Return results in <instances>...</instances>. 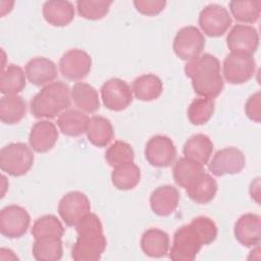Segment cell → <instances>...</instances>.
Here are the masks:
<instances>
[{"label":"cell","instance_id":"1","mask_svg":"<svg viewBox=\"0 0 261 261\" xmlns=\"http://www.w3.org/2000/svg\"><path fill=\"white\" fill-rule=\"evenodd\" d=\"M185 73L192 80L194 92L201 97L213 99L223 90L220 62L212 54L204 53L185 65Z\"/></svg>","mask_w":261,"mask_h":261},{"label":"cell","instance_id":"2","mask_svg":"<svg viewBox=\"0 0 261 261\" xmlns=\"http://www.w3.org/2000/svg\"><path fill=\"white\" fill-rule=\"evenodd\" d=\"M70 89L61 82L44 86L31 100L30 110L36 118H54L70 106Z\"/></svg>","mask_w":261,"mask_h":261},{"label":"cell","instance_id":"3","mask_svg":"<svg viewBox=\"0 0 261 261\" xmlns=\"http://www.w3.org/2000/svg\"><path fill=\"white\" fill-rule=\"evenodd\" d=\"M34 153L24 143H10L0 150V168L11 176L24 175L34 164Z\"/></svg>","mask_w":261,"mask_h":261},{"label":"cell","instance_id":"4","mask_svg":"<svg viewBox=\"0 0 261 261\" xmlns=\"http://www.w3.org/2000/svg\"><path fill=\"white\" fill-rule=\"evenodd\" d=\"M202 246L199 237L190 223L182 225L173 234L169 258L173 261H193Z\"/></svg>","mask_w":261,"mask_h":261},{"label":"cell","instance_id":"5","mask_svg":"<svg viewBox=\"0 0 261 261\" xmlns=\"http://www.w3.org/2000/svg\"><path fill=\"white\" fill-rule=\"evenodd\" d=\"M256 69V62L252 55L230 52L223 60V75L226 82L240 85L250 81Z\"/></svg>","mask_w":261,"mask_h":261},{"label":"cell","instance_id":"6","mask_svg":"<svg viewBox=\"0 0 261 261\" xmlns=\"http://www.w3.org/2000/svg\"><path fill=\"white\" fill-rule=\"evenodd\" d=\"M107 241L103 231H89L77 234L71 248V258L75 261L99 260L106 249Z\"/></svg>","mask_w":261,"mask_h":261},{"label":"cell","instance_id":"7","mask_svg":"<svg viewBox=\"0 0 261 261\" xmlns=\"http://www.w3.org/2000/svg\"><path fill=\"white\" fill-rule=\"evenodd\" d=\"M173 51L182 60L190 61L198 57L205 47V38L194 25L180 29L173 40Z\"/></svg>","mask_w":261,"mask_h":261},{"label":"cell","instance_id":"8","mask_svg":"<svg viewBox=\"0 0 261 261\" xmlns=\"http://www.w3.org/2000/svg\"><path fill=\"white\" fill-rule=\"evenodd\" d=\"M198 21L201 30L209 37L222 36L232 22L228 10L218 4L205 6L200 11Z\"/></svg>","mask_w":261,"mask_h":261},{"label":"cell","instance_id":"9","mask_svg":"<svg viewBox=\"0 0 261 261\" xmlns=\"http://www.w3.org/2000/svg\"><path fill=\"white\" fill-rule=\"evenodd\" d=\"M31 222L29 212L21 206L8 205L0 211V232L9 239L22 237Z\"/></svg>","mask_w":261,"mask_h":261},{"label":"cell","instance_id":"10","mask_svg":"<svg viewBox=\"0 0 261 261\" xmlns=\"http://www.w3.org/2000/svg\"><path fill=\"white\" fill-rule=\"evenodd\" d=\"M176 157V148L172 140L163 135L153 136L146 144L145 158L155 167H168Z\"/></svg>","mask_w":261,"mask_h":261},{"label":"cell","instance_id":"11","mask_svg":"<svg viewBox=\"0 0 261 261\" xmlns=\"http://www.w3.org/2000/svg\"><path fill=\"white\" fill-rule=\"evenodd\" d=\"M101 98L103 104L109 110L121 111L132 103L133 91L125 81L113 77L102 85Z\"/></svg>","mask_w":261,"mask_h":261},{"label":"cell","instance_id":"12","mask_svg":"<svg viewBox=\"0 0 261 261\" xmlns=\"http://www.w3.org/2000/svg\"><path fill=\"white\" fill-rule=\"evenodd\" d=\"M58 65L63 77L69 81H80L90 73L92 58L82 49H70L61 56Z\"/></svg>","mask_w":261,"mask_h":261},{"label":"cell","instance_id":"13","mask_svg":"<svg viewBox=\"0 0 261 261\" xmlns=\"http://www.w3.org/2000/svg\"><path fill=\"white\" fill-rule=\"evenodd\" d=\"M89 212H91L90 200L84 193L79 191L65 194L58 204V213L67 226H75Z\"/></svg>","mask_w":261,"mask_h":261},{"label":"cell","instance_id":"14","mask_svg":"<svg viewBox=\"0 0 261 261\" xmlns=\"http://www.w3.org/2000/svg\"><path fill=\"white\" fill-rule=\"evenodd\" d=\"M246 165L244 153L236 147H226L215 153L209 163V170L215 176L236 174L241 172Z\"/></svg>","mask_w":261,"mask_h":261},{"label":"cell","instance_id":"15","mask_svg":"<svg viewBox=\"0 0 261 261\" xmlns=\"http://www.w3.org/2000/svg\"><path fill=\"white\" fill-rule=\"evenodd\" d=\"M226 45L230 52L253 55L259 46L258 32L252 25L236 24L226 36Z\"/></svg>","mask_w":261,"mask_h":261},{"label":"cell","instance_id":"16","mask_svg":"<svg viewBox=\"0 0 261 261\" xmlns=\"http://www.w3.org/2000/svg\"><path fill=\"white\" fill-rule=\"evenodd\" d=\"M236 240L244 247L258 246L261 239V218L258 214L246 213L236 222L233 227Z\"/></svg>","mask_w":261,"mask_h":261},{"label":"cell","instance_id":"17","mask_svg":"<svg viewBox=\"0 0 261 261\" xmlns=\"http://www.w3.org/2000/svg\"><path fill=\"white\" fill-rule=\"evenodd\" d=\"M58 140V130L56 125L49 120H40L36 122L30 132L29 143L31 148L38 153L50 151Z\"/></svg>","mask_w":261,"mask_h":261},{"label":"cell","instance_id":"18","mask_svg":"<svg viewBox=\"0 0 261 261\" xmlns=\"http://www.w3.org/2000/svg\"><path fill=\"white\" fill-rule=\"evenodd\" d=\"M56 64L46 57H35L25 64V75L28 81L37 87H44L57 77Z\"/></svg>","mask_w":261,"mask_h":261},{"label":"cell","instance_id":"19","mask_svg":"<svg viewBox=\"0 0 261 261\" xmlns=\"http://www.w3.org/2000/svg\"><path fill=\"white\" fill-rule=\"evenodd\" d=\"M179 193L176 188L170 185L157 187L150 196L152 211L158 216H168L177 208Z\"/></svg>","mask_w":261,"mask_h":261},{"label":"cell","instance_id":"20","mask_svg":"<svg viewBox=\"0 0 261 261\" xmlns=\"http://www.w3.org/2000/svg\"><path fill=\"white\" fill-rule=\"evenodd\" d=\"M182 152L186 158L204 166L212 155L213 143L208 136L197 134L186 141Z\"/></svg>","mask_w":261,"mask_h":261},{"label":"cell","instance_id":"21","mask_svg":"<svg viewBox=\"0 0 261 261\" xmlns=\"http://www.w3.org/2000/svg\"><path fill=\"white\" fill-rule=\"evenodd\" d=\"M43 16L45 20L54 27H65L74 17V7L69 1L51 0L43 4Z\"/></svg>","mask_w":261,"mask_h":261},{"label":"cell","instance_id":"22","mask_svg":"<svg viewBox=\"0 0 261 261\" xmlns=\"http://www.w3.org/2000/svg\"><path fill=\"white\" fill-rule=\"evenodd\" d=\"M169 244V236L159 228H149L141 238L143 252L152 258L164 257L168 253Z\"/></svg>","mask_w":261,"mask_h":261},{"label":"cell","instance_id":"23","mask_svg":"<svg viewBox=\"0 0 261 261\" xmlns=\"http://www.w3.org/2000/svg\"><path fill=\"white\" fill-rule=\"evenodd\" d=\"M70 96L75 106L84 112L94 113L100 108L97 90L87 83H75L70 89Z\"/></svg>","mask_w":261,"mask_h":261},{"label":"cell","instance_id":"24","mask_svg":"<svg viewBox=\"0 0 261 261\" xmlns=\"http://www.w3.org/2000/svg\"><path fill=\"white\" fill-rule=\"evenodd\" d=\"M86 134L89 142L96 147L107 146L114 137L112 123L108 118L100 115L89 118Z\"/></svg>","mask_w":261,"mask_h":261},{"label":"cell","instance_id":"25","mask_svg":"<svg viewBox=\"0 0 261 261\" xmlns=\"http://www.w3.org/2000/svg\"><path fill=\"white\" fill-rule=\"evenodd\" d=\"M89 117L81 110L66 109L58 115L57 125L60 132L68 137H79L86 133Z\"/></svg>","mask_w":261,"mask_h":261},{"label":"cell","instance_id":"26","mask_svg":"<svg viewBox=\"0 0 261 261\" xmlns=\"http://www.w3.org/2000/svg\"><path fill=\"white\" fill-rule=\"evenodd\" d=\"M132 91L136 98L141 101H153L162 94L163 84L160 77L155 74H142L133 82Z\"/></svg>","mask_w":261,"mask_h":261},{"label":"cell","instance_id":"27","mask_svg":"<svg viewBox=\"0 0 261 261\" xmlns=\"http://www.w3.org/2000/svg\"><path fill=\"white\" fill-rule=\"evenodd\" d=\"M191 200L198 204H207L211 202L217 192V182L207 172H203L188 189H186Z\"/></svg>","mask_w":261,"mask_h":261},{"label":"cell","instance_id":"28","mask_svg":"<svg viewBox=\"0 0 261 261\" xmlns=\"http://www.w3.org/2000/svg\"><path fill=\"white\" fill-rule=\"evenodd\" d=\"M25 113L27 104L19 95H4L0 99V119L3 123H17L25 116Z\"/></svg>","mask_w":261,"mask_h":261},{"label":"cell","instance_id":"29","mask_svg":"<svg viewBox=\"0 0 261 261\" xmlns=\"http://www.w3.org/2000/svg\"><path fill=\"white\" fill-rule=\"evenodd\" d=\"M204 171V167L201 164L182 157L174 163L172 176L177 186L188 189Z\"/></svg>","mask_w":261,"mask_h":261},{"label":"cell","instance_id":"30","mask_svg":"<svg viewBox=\"0 0 261 261\" xmlns=\"http://www.w3.org/2000/svg\"><path fill=\"white\" fill-rule=\"evenodd\" d=\"M25 71L15 64H9L0 75V92L3 95H14L25 88Z\"/></svg>","mask_w":261,"mask_h":261},{"label":"cell","instance_id":"31","mask_svg":"<svg viewBox=\"0 0 261 261\" xmlns=\"http://www.w3.org/2000/svg\"><path fill=\"white\" fill-rule=\"evenodd\" d=\"M61 238L36 239L33 245V256L38 261H58L62 258Z\"/></svg>","mask_w":261,"mask_h":261},{"label":"cell","instance_id":"32","mask_svg":"<svg viewBox=\"0 0 261 261\" xmlns=\"http://www.w3.org/2000/svg\"><path fill=\"white\" fill-rule=\"evenodd\" d=\"M140 179V168L134 162L114 167L111 172V181L113 186L120 191L133 190L138 186Z\"/></svg>","mask_w":261,"mask_h":261},{"label":"cell","instance_id":"33","mask_svg":"<svg viewBox=\"0 0 261 261\" xmlns=\"http://www.w3.org/2000/svg\"><path fill=\"white\" fill-rule=\"evenodd\" d=\"M229 10L232 16L240 22L254 23L261 13V1L259 0H232L229 2Z\"/></svg>","mask_w":261,"mask_h":261},{"label":"cell","instance_id":"34","mask_svg":"<svg viewBox=\"0 0 261 261\" xmlns=\"http://www.w3.org/2000/svg\"><path fill=\"white\" fill-rule=\"evenodd\" d=\"M63 233V225L59 219L52 214L37 218L32 227V234L35 240L41 238H62Z\"/></svg>","mask_w":261,"mask_h":261},{"label":"cell","instance_id":"35","mask_svg":"<svg viewBox=\"0 0 261 261\" xmlns=\"http://www.w3.org/2000/svg\"><path fill=\"white\" fill-rule=\"evenodd\" d=\"M215 110L213 99L200 97L192 101L188 108V118L194 125H202L209 121Z\"/></svg>","mask_w":261,"mask_h":261},{"label":"cell","instance_id":"36","mask_svg":"<svg viewBox=\"0 0 261 261\" xmlns=\"http://www.w3.org/2000/svg\"><path fill=\"white\" fill-rule=\"evenodd\" d=\"M105 159L107 163L114 168L123 164L133 163L135 159V152L128 143L117 140L107 148L105 152Z\"/></svg>","mask_w":261,"mask_h":261},{"label":"cell","instance_id":"37","mask_svg":"<svg viewBox=\"0 0 261 261\" xmlns=\"http://www.w3.org/2000/svg\"><path fill=\"white\" fill-rule=\"evenodd\" d=\"M112 1L109 0H79L76 9L79 14L89 20L103 18L109 11Z\"/></svg>","mask_w":261,"mask_h":261},{"label":"cell","instance_id":"38","mask_svg":"<svg viewBox=\"0 0 261 261\" xmlns=\"http://www.w3.org/2000/svg\"><path fill=\"white\" fill-rule=\"evenodd\" d=\"M190 225L199 237L203 246L209 245L215 241L218 229L215 222L211 218L206 216H198L190 222Z\"/></svg>","mask_w":261,"mask_h":261},{"label":"cell","instance_id":"39","mask_svg":"<svg viewBox=\"0 0 261 261\" xmlns=\"http://www.w3.org/2000/svg\"><path fill=\"white\" fill-rule=\"evenodd\" d=\"M134 5L136 9L144 15H156L160 13L165 5L164 0H135Z\"/></svg>","mask_w":261,"mask_h":261},{"label":"cell","instance_id":"40","mask_svg":"<svg viewBox=\"0 0 261 261\" xmlns=\"http://www.w3.org/2000/svg\"><path fill=\"white\" fill-rule=\"evenodd\" d=\"M245 112L251 120L260 122V92H256L248 98L245 104Z\"/></svg>","mask_w":261,"mask_h":261}]
</instances>
